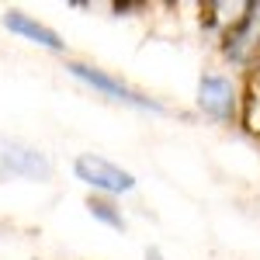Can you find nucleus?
I'll list each match as a JSON object with an SVG mask.
<instances>
[{"instance_id": "obj_3", "label": "nucleus", "mask_w": 260, "mask_h": 260, "mask_svg": "<svg viewBox=\"0 0 260 260\" xmlns=\"http://www.w3.org/2000/svg\"><path fill=\"white\" fill-rule=\"evenodd\" d=\"M240 104H243V90L229 73L205 70L198 77L194 108H198L208 121H215V125H233V121L240 118Z\"/></svg>"}, {"instance_id": "obj_8", "label": "nucleus", "mask_w": 260, "mask_h": 260, "mask_svg": "<svg viewBox=\"0 0 260 260\" xmlns=\"http://www.w3.org/2000/svg\"><path fill=\"white\" fill-rule=\"evenodd\" d=\"M146 260H167L160 246H146Z\"/></svg>"}, {"instance_id": "obj_2", "label": "nucleus", "mask_w": 260, "mask_h": 260, "mask_svg": "<svg viewBox=\"0 0 260 260\" xmlns=\"http://www.w3.org/2000/svg\"><path fill=\"white\" fill-rule=\"evenodd\" d=\"M73 177L80 180L90 194H101V198H121V194H132L139 187V180H136L132 170H125L121 163L108 160L101 153L73 156Z\"/></svg>"}, {"instance_id": "obj_1", "label": "nucleus", "mask_w": 260, "mask_h": 260, "mask_svg": "<svg viewBox=\"0 0 260 260\" xmlns=\"http://www.w3.org/2000/svg\"><path fill=\"white\" fill-rule=\"evenodd\" d=\"M66 73L73 77L77 83H83L87 90H94L98 98L111 101V104H121V108H132V111H149V115H163V108L156 98L136 90L128 80L115 77L111 70H101L94 62H80V59H66Z\"/></svg>"}, {"instance_id": "obj_6", "label": "nucleus", "mask_w": 260, "mask_h": 260, "mask_svg": "<svg viewBox=\"0 0 260 260\" xmlns=\"http://www.w3.org/2000/svg\"><path fill=\"white\" fill-rule=\"evenodd\" d=\"M0 24H4V31H11L14 39L28 42V45H39V49L52 52V56H66V39H62L52 24L39 21L35 14H28L21 7H7L0 14Z\"/></svg>"}, {"instance_id": "obj_7", "label": "nucleus", "mask_w": 260, "mask_h": 260, "mask_svg": "<svg viewBox=\"0 0 260 260\" xmlns=\"http://www.w3.org/2000/svg\"><path fill=\"white\" fill-rule=\"evenodd\" d=\"M87 212H90V219H94V222L108 225V229H115V233H125V229H128V219L121 215V208L115 205V198L87 194Z\"/></svg>"}, {"instance_id": "obj_5", "label": "nucleus", "mask_w": 260, "mask_h": 260, "mask_svg": "<svg viewBox=\"0 0 260 260\" xmlns=\"http://www.w3.org/2000/svg\"><path fill=\"white\" fill-rule=\"evenodd\" d=\"M222 56L236 66H250L260 56V0L243 4V14H236L233 24L225 28Z\"/></svg>"}, {"instance_id": "obj_4", "label": "nucleus", "mask_w": 260, "mask_h": 260, "mask_svg": "<svg viewBox=\"0 0 260 260\" xmlns=\"http://www.w3.org/2000/svg\"><path fill=\"white\" fill-rule=\"evenodd\" d=\"M52 170L56 167L49 160V153H42L39 146H28V142H21V139L0 142V177L45 184V180H52Z\"/></svg>"}]
</instances>
